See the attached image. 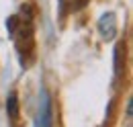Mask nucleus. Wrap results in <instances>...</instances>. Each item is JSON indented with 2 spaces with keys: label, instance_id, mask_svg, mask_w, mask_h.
Masks as SVG:
<instances>
[{
  "label": "nucleus",
  "instance_id": "obj_1",
  "mask_svg": "<svg viewBox=\"0 0 133 127\" xmlns=\"http://www.w3.org/2000/svg\"><path fill=\"white\" fill-rule=\"evenodd\" d=\"M6 109H8V113H10V117H12V119H17V115H18V107H17V94H10V96H8Z\"/></svg>",
  "mask_w": 133,
  "mask_h": 127
}]
</instances>
